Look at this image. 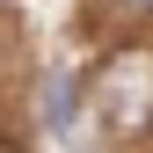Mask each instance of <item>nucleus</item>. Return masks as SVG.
<instances>
[{
  "instance_id": "nucleus-1",
  "label": "nucleus",
  "mask_w": 153,
  "mask_h": 153,
  "mask_svg": "<svg viewBox=\"0 0 153 153\" xmlns=\"http://www.w3.org/2000/svg\"><path fill=\"white\" fill-rule=\"evenodd\" d=\"M109 117H117L124 131H146L153 124V59L109 66Z\"/></svg>"
},
{
  "instance_id": "nucleus-3",
  "label": "nucleus",
  "mask_w": 153,
  "mask_h": 153,
  "mask_svg": "<svg viewBox=\"0 0 153 153\" xmlns=\"http://www.w3.org/2000/svg\"><path fill=\"white\" fill-rule=\"evenodd\" d=\"M139 7H153V0H139Z\"/></svg>"
},
{
  "instance_id": "nucleus-2",
  "label": "nucleus",
  "mask_w": 153,
  "mask_h": 153,
  "mask_svg": "<svg viewBox=\"0 0 153 153\" xmlns=\"http://www.w3.org/2000/svg\"><path fill=\"white\" fill-rule=\"evenodd\" d=\"M73 109H80V80H73V73H51V80H44V117H51V131H73Z\"/></svg>"
},
{
  "instance_id": "nucleus-4",
  "label": "nucleus",
  "mask_w": 153,
  "mask_h": 153,
  "mask_svg": "<svg viewBox=\"0 0 153 153\" xmlns=\"http://www.w3.org/2000/svg\"><path fill=\"white\" fill-rule=\"evenodd\" d=\"M0 153H15V146H0Z\"/></svg>"
}]
</instances>
